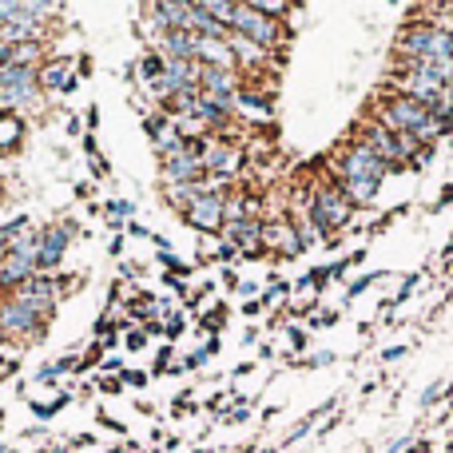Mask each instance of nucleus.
I'll return each instance as SVG.
<instances>
[{
	"label": "nucleus",
	"mask_w": 453,
	"mask_h": 453,
	"mask_svg": "<svg viewBox=\"0 0 453 453\" xmlns=\"http://www.w3.org/2000/svg\"><path fill=\"white\" fill-rule=\"evenodd\" d=\"M449 16H453V8H449ZM441 28H449V32H453V20H449V24H441Z\"/></svg>",
	"instance_id": "nucleus-29"
},
{
	"label": "nucleus",
	"mask_w": 453,
	"mask_h": 453,
	"mask_svg": "<svg viewBox=\"0 0 453 453\" xmlns=\"http://www.w3.org/2000/svg\"><path fill=\"white\" fill-rule=\"evenodd\" d=\"M0 326H4V334L16 338V342L36 346L40 338L48 334V326H52V322H44L28 303H20V298L12 295V298H0Z\"/></svg>",
	"instance_id": "nucleus-6"
},
{
	"label": "nucleus",
	"mask_w": 453,
	"mask_h": 453,
	"mask_svg": "<svg viewBox=\"0 0 453 453\" xmlns=\"http://www.w3.org/2000/svg\"><path fill=\"white\" fill-rule=\"evenodd\" d=\"M263 247L274 250V255H282V258H295L306 250L303 239H298V231L290 226V219H266L263 223Z\"/></svg>",
	"instance_id": "nucleus-14"
},
{
	"label": "nucleus",
	"mask_w": 453,
	"mask_h": 453,
	"mask_svg": "<svg viewBox=\"0 0 453 453\" xmlns=\"http://www.w3.org/2000/svg\"><path fill=\"white\" fill-rule=\"evenodd\" d=\"M36 263H32L28 255H12L8 250L4 258H0V298H8V295H16L20 287H28L32 279H36Z\"/></svg>",
	"instance_id": "nucleus-13"
},
{
	"label": "nucleus",
	"mask_w": 453,
	"mask_h": 453,
	"mask_svg": "<svg viewBox=\"0 0 453 453\" xmlns=\"http://www.w3.org/2000/svg\"><path fill=\"white\" fill-rule=\"evenodd\" d=\"M148 346V330H132L127 334V350H143Z\"/></svg>",
	"instance_id": "nucleus-19"
},
{
	"label": "nucleus",
	"mask_w": 453,
	"mask_h": 453,
	"mask_svg": "<svg viewBox=\"0 0 453 453\" xmlns=\"http://www.w3.org/2000/svg\"><path fill=\"white\" fill-rule=\"evenodd\" d=\"M386 172L390 167L382 164V159L374 156V151L366 148V143H350V148L338 156V175H334V183L346 191V199H350L354 207H362V203H370V199L378 196V188H382V180H386Z\"/></svg>",
	"instance_id": "nucleus-1"
},
{
	"label": "nucleus",
	"mask_w": 453,
	"mask_h": 453,
	"mask_svg": "<svg viewBox=\"0 0 453 453\" xmlns=\"http://www.w3.org/2000/svg\"><path fill=\"white\" fill-rule=\"evenodd\" d=\"M290 346H295V350H303V346H306V334L298 326H290Z\"/></svg>",
	"instance_id": "nucleus-23"
},
{
	"label": "nucleus",
	"mask_w": 453,
	"mask_h": 453,
	"mask_svg": "<svg viewBox=\"0 0 453 453\" xmlns=\"http://www.w3.org/2000/svg\"><path fill=\"white\" fill-rule=\"evenodd\" d=\"M12 12H16V4H0V28H4V24L12 20Z\"/></svg>",
	"instance_id": "nucleus-24"
},
{
	"label": "nucleus",
	"mask_w": 453,
	"mask_h": 453,
	"mask_svg": "<svg viewBox=\"0 0 453 453\" xmlns=\"http://www.w3.org/2000/svg\"><path fill=\"white\" fill-rule=\"evenodd\" d=\"M207 330H215V326H223V322H226V311H223V306H219V311H211V314H207Z\"/></svg>",
	"instance_id": "nucleus-21"
},
{
	"label": "nucleus",
	"mask_w": 453,
	"mask_h": 453,
	"mask_svg": "<svg viewBox=\"0 0 453 453\" xmlns=\"http://www.w3.org/2000/svg\"><path fill=\"white\" fill-rule=\"evenodd\" d=\"M36 76H40V92L44 96H56V92L68 96V92H76V84H80V80L68 72V60H48Z\"/></svg>",
	"instance_id": "nucleus-15"
},
{
	"label": "nucleus",
	"mask_w": 453,
	"mask_h": 453,
	"mask_svg": "<svg viewBox=\"0 0 453 453\" xmlns=\"http://www.w3.org/2000/svg\"><path fill=\"white\" fill-rule=\"evenodd\" d=\"M124 382L127 386H143V382H148V374H124Z\"/></svg>",
	"instance_id": "nucleus-27"
},
{
	"label": "nucleus",
	"mask_w": 453,
	"mask_h": 453,
	"mask_svg": "<svg viewBox=\"0 0 453 453\" xmlns=\"http://www.w3.org/2000/svg\"><path fill=\"white\" fill-rule=\"evenodd\" d=\"M378 124L390 127L394 135H418L422 143H434L438 140V124H434V111L426 104H418L414 96L406 92H394L382 100L378 108Z\"/></svg>",
	"instance_id": "nucleus-2"
},
{
	"label": "nucleus",
	"mask_w": 453,
	"mask_h": 453,
	"mask_svg": "<svg viewBox=\"0 0 453 453\" xmlns=\"http://www.w3.org/2000/svg\"><path fill=\"white\" fill-rule=\"evenodd\" d=\"M350 219H354V203L346 199V191L338 188V183L326 180L311 191V223L322 231V239L338 234Z\"/></svg>",
	"instance_id": "nucleus-4"
},
{
	"label": "nucleus",
	"mask_w": 453,
	"mask_h": 453,
	"mask_svg": "<svg viewBox=\"0 0 453 453\" xmlns=\"http://www.w3.org/2000/svg\"><path fill=\"white\" fill-rule=\"evenodd\" d=\"M231 32H234V36H242V40H250V44H258L263 52H271V48H279L282 40H287V28H282V20L258 12L255 4H234Z\"/></svg>",
	"instance_id": "nucleus-5"
},
{
	"label": "nucleus",
	"mask_w": 453,
	"mask_h": 453,
	"mask_svg": "<svg viewBox=\"0 0 453 453\" xmlns=\"http://www.w3.org/2000/svg\"><path fill=\"white\" fill-rule=\"evenodd\" d=\"M8 342V334H4V326H0V346H4Z\"/></svg>",
	"instance_id": "nucleus-28"
},
{
	"label": "nucleus",
	"mask_w": 453,
	"mask_h": 453,
	"mask_svg": "<svg viewBox=\"0 0 453 453\" xmlns=\"http://www.w3.org/2000/svg\"><path fill=\"white\" fill-rule=\"evenodd\" d=\"M362 143H366V148L374 151L386 167H390V172L406 167V164H402V151H398V135H394L390 127H382L378 119H374V124H362Z\"/></svg>",
	"instance_id": "nucleus-12"
},
{
	"label": "nucleus",
	"mask_w": 453,
	"mask_h": 453,
	"mask_svg": "<svg viewBox=\"0 0 453 453\" xmlns=\"http://www.w3.org/2000/svg\"><path fill=\"white\" fill-rule=\"evenodd\" d=\"M234 111H247V119H271V100L255 88H242L239 100H234Z\"/></svg>",
	"instance_id": "nucleus-17"
},
{
	"label": "nucleus",
	"mask_w": 453,
	"mask_h": 453,
	"mask_svg": "<svg viewBox=\"0 0 453 453\" xmlns=\"http://www.w3.org/2000/svg\"><path fill=\"white\" fill-rule=\"evenodd\" d=\"M8 255V247H4V242H0V258H4Z\"/></svg>",
	"instance_id": "nucleus-30"
},
{
	"label": "nucleus",
	"mask_w": 453,
	"mask_h": 453,
	"mask_svg": "<svg viewBox=\"0 0 453 453\" xmlns=\"http://www.w3.org/2000/svg\"><path fill=\"white\" fill-rule=\"evenodd\" d=\"M68 394H56V398H48V402H40V406H36V418H52V414H60V410L64 406H68Z\"/></svg>",
	"instance_id": "nucleus-18"
},
{
	"label": "nucleus",
	"mask_w": 453,
	"mask_h": 453,
	"mask_svg": "<svg viewBox=\"0 0 453 453\" xmlns=\"http://www.w3.org/2000/svg\"><path fill=\"white\" fill-rule=\"evenodd\" d=\"M207 358H211V354H207V350H196V354H191L188 362H183V370H199V366H203Z\"/></svg>",
	"instance_id": "nucleus-20"
},
{
	"label": "nucleus",
	"mask_w": 453,
	"mask_h": 453,
	"mask_svg": "<svg viewBox=\"0 0 453 453\" xmlns=\"http://www.w3.org/2000/svg\"><path fill=\"white\" fill-rule=\"evenodd\" d=\"M234 255H239V250H234V247H231V242H223V247H219V258H223V263H231V258H234Z\"/></svg>",
	"instance_id": "nucleus-26"
},
{
	"label": "nucleus",
	"mask_w": 453,
	"mask_h": 453,
	"mask_svg": "<svg viewBox=\"0 0 453 453\" xmlns=\"http://www.w3.org/2000/svg\"><path fill=\"white\" fill-rule=\"evenodd\" d=\"M199 68H203V64H199ZM199 92H203L207 100H215L219 108L234 111V100H239V92H242V80H239V72L203 68V76H199Z\"/></svg>",
	"instance_id": "nucleus-10"
},
{
	"label": "nucleus",
	"mask_w": 453,
	"mask_h": 453,
	"mask_svg": "<svg viewBox=\"0 0 453 453\" xmlns=\"http://www.w3.org/2000/svg\"><path fill=\"white\" fill-rule=\"evenodd\" d=\"M196 151H199V159H203V172L219 175V180H234V175L247 167V151L234 140H226V135H211V140L196 143Z\"/></svg>",
	"instance_id": "nucleus-7"
},
{
	"label": "nucleus",
	"mask_w": 453,
	"mask_h": 453,
	"mask_svg": "<svg viewBox=\"0 0 453 453\" xmlns=\"http://www.w3.org/2000/svg\"><path fill=\"white\" fill-rule=\"evenodd\" d=\"M406 64H453V32L434 20H418L398 40Z\"/></svg>",
	"instance_id": "nucleus-3"
},
{
	"label": "nucleus",
	"mask_w": 453,
	"mask_h": 453,
	"mask_svg": "<svg viewBox=\"0 0 453 453\" xmlns=\"http://www.w3.org/2000/svg\"><path fill=\"white\" fill-rule=\"evenodd\" d=\"M72 234H76V223H72V219L52 223V226H40V242H36V271L40 274H52L56 266L64 263Z\"/></svg>",
	"instance_id": "nucleus-8"
},
{
	"label": "nucleus",
	"mask_w": 453,
	"mask_h": 453,
	"mask_svg": "<svg viewBox=\"0 0 453 453\" xmlns=\"http://www.w3.org/2000/svg\"><path fill=\"white\" fill-rule=\"evenodd\" d=\"M24 132H28L24 116H0V156H8V151L20 148V143H24Z\"/></svg>",
	"instance_id": "nucleus-16"
},
{
	"label": "nucleus",
	"mask_w": 453,
	"mask_h": 453,
	"mask_svg": "<svg viewBox=\"0 0 453 453\" xmlns=\"http://www.w3.org/2000/svg\"><path fill=\"white\" fill-rule=\"evenodd\" d=\"M84 124H88V132H96V124H100V108H88L84 111Z\"/></svg>",
	"instance_id": "nucleus-22"
},
{
	"label": "nucleus",
	"mask_w": 453,
	"mask_h": 453,
	"mask_svg": "<svg viewBox=\"0 0 453 453\" xmlns=\"http://www.w3.org/2000/svg\"><path fill=\"white\" fill-rule=\"evenodd\" d=\"M159 175H164L167 188H196L199 180H203V159H199L196 143H191L188 151H180V156H167L159 159Z\"/></svg>",
	"instance_id": "nucleus-9"
},
{
	"label": "nucleus",
	"mask_w": 453,
	"mask_h": 453,
	"mask_svg": "<svg viewBox=\"0 0 453 453\" xmlns=\"http://www.w3.org/2000/svg\"><path fill=\"white\" fill-rule=\"evenodd\" d=\"M263 306H266V303H263V298H258V303H247V306H242V314H247V319H255V314H258V311H263Z\"/></svg>",
	"instance_id": "nucleus-25"
},
{
	"label": "nucleus",
	"mask_w": 453,
	"mask_h": 453,
	"mask_svg": "<svg viewBox=\"0 0 453 453\" xmlns=\"http://www.w3.org/2000/svg\"><path fill=\"white\" fill-rule=\"evenodd\" d=\"M223 203H226V196H199L196 203L183 211V223H191L196 231H203V234H223V226H226Z\"/></svg>",
	"instance_id": "nucleus-11"
}]
</instances>
